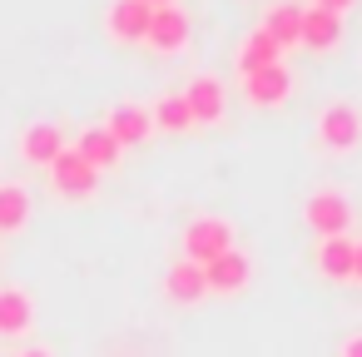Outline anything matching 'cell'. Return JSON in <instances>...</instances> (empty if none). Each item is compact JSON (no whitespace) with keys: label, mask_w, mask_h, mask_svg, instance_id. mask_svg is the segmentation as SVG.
<instances>
[{"label":"cell","mask_w":362,"mask_h":357,"mask_svg":"<svg viewBox=\"0 0 362 357\" xmlns=\"http://www.w3.org/2000/svg\"><path fill=\"white\" fill-rule=\"evenodd\" d=\"M317 144L332 149V154H352L362 144V110L352 100L322 105V115H317Z\"/></svg>","instance_id":"1"},{"label":"cell","mask_w":362,"mask_h":357,"mask_svg":"<svg viewBox=\"0 0 362 357\" xmlns=\"http://www.w3.org/2000/svg\"><path fill=\"white\" fill-rule=\"evenodd\" d=\"M233 248V223L228 218H214V213H204V218H194L189 228H184V258L189 263H214L218 253H228Z\"/></svg>","instance_id":"2"},{"label":"cell","mask_w":362,"mask_h":357,"mask_svg":"<svg viewBox=\"0 0 362 357\" xmlns=\"http://www.w3.org/2000/svg\"><path fill=\"white\" fill-rule=\"evenodd\" d=\"M50 184H55L65 199H90V194H95V184H100V169H95L75 144H65V149H60V159L50 164Z\"/></svg>","instance_id":"3"},{"label":"cell","mask_w":362,"mask_h":357,"mask_svg":"<svg viewBox=\"0 0 362 357\" xmlns=\"http://www.w3.org/2000/svg\"><path fill=\"white\" fill-rule=\"evenodd\" d=\"M303 218H308V228H313L317 238H337V233L352 228V204H347L337 189H317V194L303 204Z\"/></svg>","instance_id":"4"},{"label":"cell","mask_w":362,"mask_h":357,"mask_svg":"<svg viewBox=\"0 0 362 357\" xmlns=\"http://www.w3.org/2000/svg\"><path fill=\"white\" fill-rule=\"evenodd\" d=\"M189 35H194L189 11H184V6H159V11L149 16V35H144V45L159 50V55H179V50H189Z\"/></svg>","instance_id":"5"},{"label":"cell","mask_w":362,"mask_h":357,"mask_svg":"<svg viewBox=\"0 0 362 357\" xmlns=\"http://www.w3.org/2000/svg\"><path fill=\"white\" fill-rule=\"evenodd\" d=\"M184 100H189L194 124H218L228 115V95H223V80L218 75H194L189 90H184Z\"/></svg>","instance_id":"6"},{"label":"cell","mask_w":362,"mask_h":357,"mask_svg":"<svg viewBox=\"0 0 362 357\" xmlns=\"http://www.w3.org/2000/svg\"><path fill=\"white\" fill-rule=\"evenodd\" d=\"M149 16H154V6H144V0H115L110 16H105V30H110V40L134 45L149 35Z\"/></svg>","instance_id":"7"},{"label":"cell","mask_w":362,"mask_h":357,"mask_svg":"<svg viewBox=\"0 0 362 357\" xmlns=\"http://www.w3.org/2000/svg\"><path fill=\"white\" fill-rule=\"evenodd\" d=\"M288 95H293V75H288L283 65H268V70L243 75V100L258 105V110H273V105H283Z\"/></svg>","instance_id":"8"},{"label":"cell","mask_w":362,"mask_h":357,"mask_svg":"<svg viewBox=\"0 0 362 357\" xmlns=\"http://www.w3.org/2000/svg\"><path fill=\"white\" fill-rule=\"evenodd\" d=\"M60 149H65V134H60L55 119H35V124L21 134V159L35 164V169H50V164L60 159Z\"/></svg>","instance_id":"9"},{"label":"cell","mask_w":362,"mask_h":357,"mask_svg":"<svg viewBox=\"0 0 362 357\" xmlns=\"http://www.w3.org/2000/svg\"><path fill=\"white\" fill-rule=\"evenodd\" d=\"M105 129H110V139L124 149V144H144L149 134H154V115L144 110V105H115L110 110V119H105Z\"/></svg>","instance_id":"10"},{"label":"cell","mask_w":362,"mask_h":357,"mask_svg":"<svg viewBox=\"0 0 362 357\" xmlns=\"http://www.w3.org/2000/svg\"><path fill=\"white\" fill-rule=\"evenodd\" d=\"M352 248H357V238H347V233H337V238H317V248H313L317 273L332 278V283H352Z\"/></svg>","instance_id":"11"},{"label":"cell","mask_w":362,"mask_h":357,"mask_svg":"<svg viewBox=\"0 0 362 357\" xmlns=\"http://www.w3.org/2000/svg\"><path fill=\"white\" fill-rule=\"evenodd\" d=\"M248 253H238V248H228V253H218L214 263H204V283H209V293H238L243 283H248Z\"/></svg>","instance_id":"12"},{"label":"cell","mask_w":362,"mask_h":357,"mask_svg":"<svg viewBox=\"0 0 362 357\" xmlns=\"http://www.w3.org/2000/svg\"><path fill=\"white\" fill-rule=\"evenodd\" d=\"M342 40V16H332V11H322V6H303V40L298 45H308V50H332Z\"/></svg>","instance_id":"13"},{"label":"cell","mask_w":362,"mask_h":357,"mask_svg":"<svg viewBox=\"0 0 362 357\" xmlns=\"http://www.w3.org/2000/svg\"><path fill=\"white\" fill-rule=\"evenodd\" d=\"M35 322V303L25 288H0V337H21Z\"/></svg>","instance_id":"14"},{"label":"cell","mask_w":362,"mask_h":357,"mask_svg":"<svg viewBox=\"0 0 362 357\" xmlns=\"http://www.w3.org/2000/svg\"><path fill=\"white\" fill-rule=\"evenodd\" d=\"M164 293H169L174 303H199V298L209 293V283H204V268H199V263H189V258L169 263V273H164Z\"/></svg>","instance_id":"15"},{"label":"cell","mask_w":362,"mask_h":357,"mask_svg":"<svg viewBox=\"0 0 362 357\" xmlns=\"http://www.w3.org/2000/svg\"><path fill=\"white\" fill-rule=\"evenodd\" d=\"M263 30H268V40H273L278 50L298 45V40H303V6H293V0H283V6H273V11L263 16Z\"/></svg>","instance_id":"16"},{"label":"cell","mask_w":362,"mask_h":357,"mask_svg":"<svg viewBox=\"0 0 362 357\" xmlns=\"http://www.w3.org/2000/svg\"><path fill=\"white\" fill-rule=\"evenodd\" d=\"M268 65H283V50L268 40V30H248V40L238 45V75H253V70H268Z\"/></svg>","instance_id":"17"},{"label":"cell","mask_w":362,"mask_h":357,"mask_svg":"<svg viewBox=\"0 0 362 357\" xmlns=\"http://www.w3.org/2000/svg\"><path fill=\"white\" fill-rule=\"evenodd\" d=\"M30 223V194L25 184H0V233H21Z\"/></svg>","instance_id":"18"},{"label":"cell","mask_w":362,"mask_h":357,"mask_svg":"<svg viewBox=\"0 0 362 357\" xmlns=\"http://www.w3.org/2000/svg\"><path fill=\"white\" fill-rule=\"evenodd\" d=\"M149 115H154V129H164V134L194 129V115H189V100H184V95H159V100L149 105Z\"/></svg>","instance_id":"19"},{"label":"cell","mask_w":362,"mask_h":357,"mask_svg":"<svg viewBox=\"0 0 362 357\" xmlns=\"http://www.w3.org/2000/svg\"><path fill=\"white\" fill-rule=\"evenodd\" d=\"M75 149H80L100 174H105V169H115V164H119V154H124V149L110 139V129H105V124H100V129H85V134L75 139Z\"/></svg>","instance_id":"20"},{"label":"cell","mask_w":362,"mask_h":357,"mask_svg":"<svg viewBox=\"0 0 362 357\" xmlns=\"http://www.w3.org/2000/svg\"><path fill=\"white\" fill-rule=\"evenodd\" d=\"M337 357H362V332H352V337L342 342V352H337Z\"/></svg>","instance_id":"21"},{"label":"cell","mask_w":362,"mask_h":357,"mask_svg":"<svg viewBox=\"0 0 362 357\" xmlns=\"http://www.w3.org/2000/svg\"><path fill=\"white\" fill-rule=\"evenodd\" d=\"M313 6H322V11H332V16H342L347 6H357V0H313Z\"/></svg>","instance_id":"22"},{"label":"cell","mask_w":362,"mask_h":357,"mask_svg":"<svg viewBox=\"0 0 362 357\" xmlns=\"http://www.w3.org/2000/svg\"><path fill=\"white\" fill-rule=\"evenodd\" d=\"M352 283H362V238H357V248H352Z\"/></svg>","instance_id":"23"},{"label":"cell","mask_w":362,"mask_h":357,"mask_svg":"<svg viewBox=\"0 0 362 357\" xmlns=\"http://www.w3.org/2000/svg\"><path fill=\"white\" fill-rule=\"evenodd\" d=\"M16 357H50L45 347H30V352H16Z\"/></svg>","instance_id":"24"},{"label":"cell","mask_w":362,"mask_h":357,"mask_svg":"<svg viewBox=\"0 0 362 357\" xmlns=\"http://www.w3.org/2000/svg\"><path fill=\"white\" fill-rule=\"evenodd\" d=\"M144 6H154V11H159V6H179V0H144Z\"/></svg>","instance_id":"25"}]
</instances>
